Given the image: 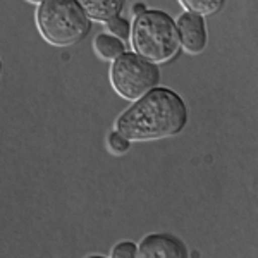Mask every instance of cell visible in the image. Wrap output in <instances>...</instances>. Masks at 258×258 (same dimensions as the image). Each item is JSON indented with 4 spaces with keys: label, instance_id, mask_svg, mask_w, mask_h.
<instances>
[{
    "label": "cell",
    "instance_id": "cell-2",
    "mask_svg": "<svg viewBox=\"0 0 258 258\" xmlns=\"http://www.w3.org/2000/svg\"><path fill=\"white\" fill-rule=\"evenodd\" d=\"M129 38L133 50L153 64L172 60L181 50L176 21L159 9H145L136 14Z\"/></svg>",
    "mask_w": 258,
    "mask_h": 258
},
{
    "label": "cell",
    "instance_id": "cell-4",
    "mask_svg": "<svg viewBox=\"0 0 258 258\" xmlns=\"http://www.w3.org/2000/svg\"><path fill=\"white\" fill-rule=\"evenodd\" d=\"M110 83L119 97L135 102L159 86L160 69L136 52H124L112 64Z\"/></svg>",
    "mask_w": 258,
    "mask_h": 258
},
{
    "label": "cell",
    "instance_id": "cell-15",
    "mask_svg": "<svg viewBox=\"0 0 258 258\" xmlns=\"http://www.w3.org/2000/svg\"><path fill=\"white\" fill-rule=\"evenodd\" d=\"M2 68H4V64H2V59H0V76H2Z\"/></svg>",
    "mask_w": 258,
    "mask_h": 258
},
{
    "label": "cell",
    "instance_id": "cell-10",
    "mask_svg": "<svg viewBox=\"0 0 258 258\" xmlns=\"http://www.w3.org/2000/svg\"><path fill=\"white\" fill-rule=\"evenodd\" d=\"M107 28L110 30V35L117 36V38H120L122 41H126L129 36H131V24H129V21L120 18V16L107 21Z\"/></svg>",
    "mask_w": 258,
    "mask_h": 258
},
{
    "label": "cell",
    "instance_id": "cell-8",
    "mask_svg": "<svg viewBox=\"0 0 258 258\" xmlns=\"http://www.w3.org/2000/svg\"><path fill=\"white\" fill-rule=\"evenodd\" d=\"M93 47L98 52V55L105 60H115L120 53L126 52L124 41L117 38V36L109 35V33H100V35H97V38L93 41Z\"/></svg>",
    "mask_w": 258,
    "mask_h": 258
},
{
    "label": "cell",
    "instance_id": "cell-11",
    "mask_svg": "<svg viewBox=\"0 0 258 258\" xmlns=\"http://www.w3.org/2000/svg\"><path fill=\"white\" fill-rule=\"evenodd\" d=\"M107 143H109L110 150L114 153H126L129 147H131V141H129L127 138H124L122 135H120L119 131H112L109 135V140H107Z\"/></svg>",
    "mask_w": 258,
    "mask_h": 258
},
{
    "label": "cell",
    "instance_id": "cell-9",
    "mask_svg": "<svg viewBox=\"0 0 258 258\" xmlns=\"http://www.w3.org/2000/svg\"><path fill=\"white\" fill-rule=\"evenodd\" d=\"M182 7L188 12L198 16H214L226 6V0H179Z\"/></svg>",
    "mask_w": 258,
    "mask_h": 258
},
{
    "label": "cell",
    "instance_id": "cell-5",
    "mask_svg": "<svg viewBox=\"0 0 258 258\" xmlns=\"http://www.w3.org/2000/svg\"><path fill=\"white\" fill-rule=\"evenodd\" d=\"M179 43L181 48L189 55H198L207 48L209 33H207L205 18L193 12H182L176 21Z\"/></svg>",
    "mask_w": 258,
    "mask_h": 258
},
{
    "label": "cell",
    "instance_id": "cell-12",
    "mask_svg": "<svg viewBox=\"0 0 258 258\" xmlns=\"http://www.w3.org/2000/svg\"><path fill=\"white\" fill-rule=\"evenodd\" d=\"M138 255V246L133 241H122V243L115 244L112 249V256L114 258H135Z\"/></svg>",
    "mask_w": 258,
    "mask_h": 258
},
{
    "label": "cell",
    "instance_id": "cell-3",
    "mask_svg": "<svg viewBox=\"0 0 258 258\" xmlns=\"http://www.w3.org/2000/svg\"><path fill=\"white\" fill-rule=\"evenodd\" d=\"M40 35L55 47H71L90 35L91 19L76 0H43L36 9Z\"/></svg>",
    "mask_w": 258,
    "mask_h": 258
},
{
    "label": "cell",
    "instance_id": "cell-1",
    "mask_svg": "<svg viewBox=\"0 0 258 258\" xmlns=\"http://www.w3.org/2000/svg\"><path fill=\"white\" fill-rule=\"evenodd\" d=\"M186 124L184 100L174 90L155 86L119 115L115 131L129 141H153L179 135Z\"/></svg>",
    "mask_w": 258,
    "mask_h": 258
},
{
    "label": "cell",
    "instance_id": "cell-6",
    "mask_svg": "<svg viewBox=\"0 0 258 258\" xmlns=\"http://www.w3.org/2000/svg\"><path fill=\"white\" fill-rule=\"evenodd\" d=\"M141 258H186L189 251L186 244L174 234H148L138 246Z\"/></svg>",
    "mask_w": 258,
    "mask_h": 258
},
{
    "label": "cell",
    "instance_id": "cell-13",
    "mask_svg": "<svg viewBox=\"0 0 258 258\" xmlns=\"http://www.w3.org/2000/svg\"><path fill=\"white\" fill-rule=\"evenodd\" d=\"M145 9H147V7H145V4H135V6H133V14H140V12H143Z\"/></svg>",
    "mask_w": 258,
    "mask_h": 258
},
{
    "label": "cell",
    "instance_id": "cell-7",
    "mask_svg": "<svg viewBox=\"0 0 258 258\" xmlns=\"http://www.w3.org/2000/svg\"><path fill=\"white\" fill-rule=\"evenodd\" d=\"M76 2L91 21L98 23H107L117 18L126 6V0H76Z\"/></svg>",
    "mask_w": 258,
    "mask_h": 258
},
{
    "label": "cell",
    "instance_id": "cell-14",
    "mask_svg": "<svg viewBox=\"0 0 258 258\" xmlns=\"http://www.w3.org/2000/svg\"><path fill=\"white\" fill-rule=\"evenodd\" d=\"M28 2H30V4H36V6H40V4L43 2V0H28Z\"/></svg>",
    "mask_w": 258,
    "mask_h": 258
}]
</instances>
